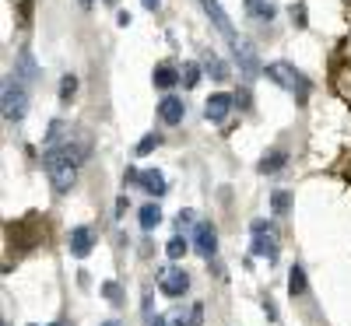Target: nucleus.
Listing matches in <instances>:
<instances>
[{"mask_svg":"<svg viewBox=\"0 0 351 326\" xmlns=\"http://www.w3.org/2000/svg\"><path fill=\"white\" fill-rule=\"evenodd\" d=\"M88 151H92V144H88V137L81 134H67L56 147H46V175H49V186L56 193H71L74 183H77V168L81 162L88 158Z\"/></svg>","mask_w":351,"mask_h":326,"instance_id":"obj_1","label":"nucleus"},{"mask_svg":"<svg viewBox=\"0 0 351 326\" xmlns=\"http://www.w3.org/2000/svg\"><path fill=\"white\" fill-rule=\"evenodd\" d=\"M0 105H4V120L8 123H21L25 112H28V84L11 74L4 81V92H0Z\"/></svg>","mask_w":351,"mask_h":326,"instance_id":"obj_2","label":"nucleus"},{"mask_svg":"<svg viewBox=\"0 0 351 326\" xmlns=\"http://www.w3.org/2000/svg\"><path fill=\"white\" fill-rule=\"evenodd\" d=\"M263 74H267L278 88H285V92H291V95H295L299 102L309 95V81H306V74L299 71V67H291V64H285V60H278V64H267V71H263Z\"/></svg>","mask_w":351,"mask_h":326,"instance_id":"obj_3","label":"nucleus"},{"mask_svg":"<svg viewBox=\"0 0 351 326\" xmlns=\"http://www.w3.org/2000/svg\"><path fill=\"white\" fill-rule=\"evenodd\" d=\"M253 256L274 263L278 260V235L271 221H253Z\"/></svg>","mask_w":351,"mask_h":326,"instance_id":"obj_4","label":"nucleus"},{"mask_svg":"<svg viewBox=\"0 0 351 326\" xmlns=\"http://www.w3.org/2000/svg\"><path fill=\"white\" fill-rule=\"evenodd\" d=\"M127 179L137 183L148 197H165V193H169V183H165V175H162L158 168H130Z\"/></svg>","mask_w":351,"mask_h":326,"instance_id":"obj_5","label":"nucleus"},{"mask_svg":"<svg viewBox=\"0 0 351 326\" xmlns=\"http://www.w3.org/2000/svg\"><path fill=\"white\" fill-rule=\"evenodd\" d=\"M158 291L169 294V299H183V294L190 291V274L180 271V266H165V271L158 274Z\"/></svg>","mask_w":351,"mask_h":326,"instance_id":"obj_6","label":"nucleus"},{"mask_svg":"<svg viewBox=\"0 0 351 326\" xmlns=\"http://www.w3.org/2000/svg\"><path fill=\"white\" fill-rule=\"evenodd\" d=\"M232 109H236V95H228V92H215L208 102H204V116H208V123H225Z\"/></svg>","mask_w":351,"mask_h":326,"instance_id":"obj_7","label":"nucleus"},{"mask_svg":"<svg viewBox=\"0 0 351 326\" xmlns=\"http://www.w3.org/2000/svg\"><path fill=\"white\" fill-rule=\"evenodd\" d=\"M200 8H204V14L211 18V25L218 28V32L232 42V39H239L236 36V28H232V18H228V11L221 8V0H200Z\"/></svg>","mask_w":351,"mask_h":326,"instance_id":"obj_8","label":"nucleus"},{"mask_svg":"<svg viewBox=\"0 0 351 326\" xmlns=\"http://www.w3.org/2000/svg\"><path fill=\"white\" fill-rule=\"evenodd\" d=\"M193 249H197L200 256H208V260L218 253V231H215L211 221H197V225H193Z\"/></svg>","mask_w":351,"mask_h":326,"instance_id":"obj_9","label":"nucleus"},{"mask_svg":"<svg viewBox=\"0 0 351 326\" xmlns=\"http://www.w3.org/2000/svg\"><path fill=\"white\" fill-rule=\"evenodd\" d=\"M183 116H186V105H183L180 95H162V102H158V120H162L165 127H180Z\"/></svg>","mask_w":351,"mask_h":326,"instance_id":"obj_10","label":"nucleus"},{"mask_svg":"<svg viewBox=\"0 0 351 326\" xmlns=\"http://www.w3.org/2000/svg\"><path fill=\"white\" fill-rule=\"evenodd\" d=\"M232 53H236V64H239V71H243L246 77H253V74L260 71V64H256V49H253L250 39H232Z\"/></svg>","mask_w":351,"mask_h":326,"instance_id":"obj_11","label":"nucleus"},{"mask_svg":"<svg viewBox=\"0 0 351 326\" xmlns=\"http://www.w3.org/2000/svg\"><path fill=\"white\" fill-rule=\"evenodd\" d=\"M14 77L25 81V84H36V81L43 77V71H39V64H36V56L28 53V49H18V56H14Z\"/></svg>","mask_w":351,"mask_h":326,"instance_id":"obj_12","label":"nucleus"},{"mask_svg":"<svg viewBox=\"0 0 351 326\" xmlns=\"http://www.w3.org/2000/svg\"><path fill=\"white\" fill-rule=\"evenodd\" d=\"M95 249V228H88V225H77L71 228V256L84 260L88 253Z\"/></svg>","mask_w":351,"mask_h":326,"instance_id":"obj_13","label":"nucleus"},{"mask_svg":"<svg viewBox=\"0 0 351 326\" xmlns=\"http://www.w3.org/2000/svg\"><path fill=\"white\" fill-rule=\"evenodd\" d=\"M288 165V151H281V147H274V151H267L260 158V172L263 175H274V172H281Z\"/></svg>","mask_w":351,"mask_h":326,"instance_id":"obj_14","label":"nucleus"},{"mask_svg":"<svg viewBox=\"0 0 351 326\" xmlns=\"http://www.w3.org/2000/svg\"><path fill=\"white\" fill-rule=\"evenodd\" d=\"M152 81H155V88L169 92L172 84H180V71H176L172 64H158V67H155V74H152Z\"/></svg>","mask_w":351,"mask_h":326,"instance_id":"obj_15","label":"nucleus"},{"mask_svg":"<svg viewBox=\"0 0 351 326\" xmlns=\"http://www.w3.org/2000/svg\"><path fill=\"white\" fill-rule=\"evenodd\" d=\"M204 71H208L215 81H228L232 77V71H228V64L221 60V56L218 53H208V56H204Z\"/></svg>","mask_w":351,"mask_h":326,"instance_id":"obj_16","label":"nucleus"},{"mask_svg":"<svg viewBox=\"0 0 351 326\" xmlns=\"http://www.w3.org/2000/svg\"><path fill=\"white\" fill-rule=\"evenodd\" d=\"M204 323V305L200 302H193L186 312H176L172 316V326H200Z\"/></svg>","mask_w":351,"mask_h":326,"instance_id":"obj_17","label":"nucleus"},{"mask_svg":"<svg viewBox=\"0 0 351 326\" xmlns=\"http://www.w3.org/2000/svg\"><path fill=\"white\" fill-rule=\"evenodd\" d=\"M158 225H162V207H158V203H144V207H141V228L152 231V228H158Z\"/></svg>","mask_w":351,"mask_h":326,"instance_id":"obj_18","label":"nucleus"},{"mask_svg":"<svg viewBox=\"0 0 351 326\" xmlns=\"http://www.w3.org/2000/svg\"><path fill=\"white\" fill-rule=\"evenodd\" d=\"M74 95H77V74H64V77H60V92H56V99H60V105H71Z\"/></svg>","mask_w":351,"mask_h":326,"instance_id":"obj_19","label":"nucleus"},{"mask_svg":"<svg viewBox=\"0 0 351 326\" xmlns=\"http://www.w3.org/2000/svg\"><path fill=\"white\" fill-rule=\"evenodd\" d=\"M200 71H204L200 64L186 60V64H183V71H180V84H183V88H197V84H200Z\"/></svg>","mask_w":351,"mask_h":326,"instance_id":"obj_20","label":"nucleus"},{"mask_svg":"<svg viewBox=\"0 0 351 326\" xmlns=\"http://www.w3.org/2000/svg\"><path fill=\"white\" fill-rule=\"evenodd\" d=\"M288 291L291 294H302L306 291V271H302V266H291V271H288Z\"/></svg>","mask_w":351,"mask_h":326,"instance_id":"obj_21","label":"nucleus"},{"mask_svg":"<svg viewBox=\"0 0 351 326\" xmlns=\"http://www.w3.org/2000/svg\"><path fill=\"white\" fill-rule=\"evenodd\" d=\"M186 249H190V242L183 239V235H172V239H169V246H165L169 260H183V256H186Z\"/></svg>","mask_w":351,"mask_h":326,"instance_id":"obj_22","label":"nucleus"},{"mask_svg":"<svg viewBox=\"0 0 351 326\" xmlns=\"http://www.w3.org/2000/svg\"><path fill=\"white\" fill-rule=\"evenodd\" d=\"M158 144H162V134H144V137L137 140V155H141V158H144V155H152Z\"/></svg>","mask_w":351,"mask_h":326,"instance_id":"obj_23","label":"nucleus"},{"mask_svg":"<svg viewBox=\"0 0 351 326\" xmlns=\"http://www.w3.org/2000/svg\"><path fill=\"white\" fill-rule=\"evenodd\" d=\"M250 14L260 18V21H271V18H274V4H271V0H260V4L250 8Z\"/></svg>","mask_w":351,"mask_h":326,"instance_id":"obj_24","label":"nucleus"},{"mask_svg":"<svg viewBox=\"0 0 351 326\" xmlns=\"http://www.w3.org/2000/svg\"><path fill=\"white\" fill-rule=\"evenodd\" d=\"M102 294H106L112 305H123V291H120V284H116V281H106L102 284Z\"/></svg>","mask_w":351,"mask_h":326,"instance_id":"obj_25","label":"nucleus"},{"mask_svg":"<svg viewBox=\"0 0 351 326\" xmlns=\"http://www.w3.org/2000/svg\"><path fill=\"white\" fill-rule=\"evenodd\" d=\"M274 211H278V214L288 211V193H274Z\"/></svg>","mask_w":351,"mask_h":326,"instance_id":"obj_26","label":"nucleus"},{"mask_svg":"<svg viewBox=\"0 0 351 326\" xmlns=\"http://www.w3.org/2000/svg\"><path fill=\"white\" fill-rule=\"evenodd\" d=\"M193 218H197L193 211H180V221H176V225H180V228H190V225H197Z\"/></svg>","mask_w":351,"mask_h":326,"instance_id":"obj_27","label":"nucleus"},{"mask_svg":"<svg viewBox=\"0 0 351 326\" xmlns=\"http://www.w3.org/2000/svg\"><path fill=\"white\" fill-rule=\"evenodd\" d=\"M236 105L250 109V92H246V88H243V92H236Z\"/></svg>","mask_w":351,"mask_h":326,"instance_id":"obj_28","label":"nucleus"},{"mask_svg":"<svg viewBox=\"0 0 351 326\" xmlns=\"http://www.w3.org/2000/svg\"><path fill=\"white\" fill-rule=\"evenodd\" d=\"M134 18H130V11H120V14H116V25H120V28H127Z\"/></svg>","mask_w":351,"mask_h":326,"instance_id":"obj_29","label":"nucleus"},{"mask_svg":"<svg viewBox=\"0 0 351 326\" xmlns=\"http://www.w3.org/2000/svg\"><path fill=\"white\" fill-rule=\"evenodd\" d=\"M141 4L148 8V11H158V8H162V0H141Z\"/></svg>","mask_w":351,"mask_h":326,"instance_id":"obj_30","label":"nucleus"},{"mask_svg":"<svg viewBox=\"0 0 351 326\" xmlns=\"http://www.w3.org/2000/svg\"><path fill=\"white\" fill-rule=\"evenodd\" d=\"M148 326H169V323H165L162 316H148Z\"/></svg>","mask_w":351,"mask_h":326,"instance_id":"obj_31","label":"nucleus"},{"mask_svg":"<svg viewBox=\"0 0 351 326\" xmlns=\"http://www.w3.org/2000/svg\"><path fill=\"white\" fill-rule=\"evenodd\" d=\"M99 326H123L120 319H106V323H99Z\"/></svg>","mask_w":351,"mask_h":326,"instance_id":"obj_32","label":"nucleus"},{"mask_svg":"<svg viewBox=\"0 0 351 326\" xmlns=\"http://www.w3.org/2000/svg\"><path fill=\"white\" fill-rule=\"evenodd\" d=\"M77 4H81V8L88 11V8H92V4H95V0H77Z\"/></svg>","mask_w":351,"mask_h":326,"instance_id":"obj_33","label":"nucleus"},{"mask_svg":"<svg viewBox=\"0 0 351 326\" xmlns=\"http://www.w3.org/2000/svg\"><path fill=\"white\" fill-rule=\"evenodd\" d=\"M106 4H116V0H106Z\"/></svg>","mask_w":351,"mask_h":326,"instance_id":"obj_34","label":"nucleus"},{"mask_svg":"<svg viewBox=\"0 0 351 326\" xmlns=\"http://www.w3.org/2000/svg\"><path fill=\"white\" fill-rule=\"evenodd\" d=\"M49 326H56V323H49Z\"/></svg>","mask_w":351,"mask_h":326,"instance_id":"obj_35","label":"nucleus"}]
</instances>
